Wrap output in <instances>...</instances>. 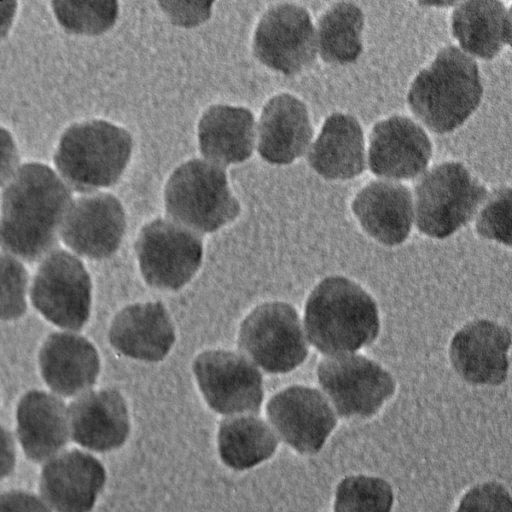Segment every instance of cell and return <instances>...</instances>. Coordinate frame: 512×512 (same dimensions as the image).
Listing matches in <instances>:
<instances>
[{
    "mask_svg": "<svg viewBox=\"0 0 512 512\" xmlns=\"http://www.w3.org/2000/svg\"><path fill=\"white\" fill-rule=\"evenodd\" d=\"M16 7L15 1L0 2V39L7 35L14 20Z\"/></svg>",
    "mask_w": 512,
    "mask_h": 512,
    "instance_id": "obj_37",
    "label": "cell"
},
{
    "mask_svg": "<svg viewBox=\"0 0 512 512\" xmlns=\"http://www.w3.org/2000/svg\"><path fill=\"white\" fill-rule=\"evenodd\" d=\"M485 187L459 162H444L421 177L415 187L420 232L443 239L465 225L486 198Z\"/></svg>",
    "mask_w": 512,
    "mask_h": 512,
    "instance_id": "obj_6",
    "label": "cell"
},
{
    "mask_svg": "<svg viewBox=\"0 0 512 512\" xmlns=\"http://www.w3.org/2000/svg\"><path fill=\"white\" fill-rule=\"evenodd\" d=\"M476 230L484 238L511 244V189L494 191L476 219Z\"/></svg>",
    "mask_w": 512,
    "mask_h": 512,
    "instance_id": "obj_32",
    "label": "cell"
},
{
    "mask_svg": "<svg viewBox=\"0 0 512 512\" xmlns=\"http://www.w3.org/2000/svg\"><path fill=\"white\" fill-rule=\"evenodd\" d=\"M310 166L329 180L356 177L365 169L363 131L351 115L333 113L308 153Z\"/></svg>",
    "mask_w": 512,
    "mask_h": 512,
    "instance_id": "obj_23",
    "label": "cell"
},
{
    "mask_svg": "<svg viewBox=\"0 0 512 512\" xmlns=\"http://www.w3.org/2000/svg\"><path fill=\"white\" fill-rule=\"evenodd\" d=\"M105 480L102 463L74 449L54 457L43 467L40 491L56 512H90Z\"/></svg>",
    "mask_w": 512,
    "mask_h": 512,
    "instance_id": "obj_17",
    "label": "cell"
},
{
    "mask_svg": "<svg viewBox=\"0 0 512 512\" xmlns=\"http://www.w3.org/2000/svg\"><path fill=\"white\" fill-rule=\"evenodd\" d=\"M0 512H50L35 495L11 491L0 495Z\"/></svg>",
    "mask_w": 512,
    "mask_h": 512,
    "instance_id": "obj_34",
    "label": "cell"
},
{
    "mask_svg": "<svg viewBox=\"0 0 512 512\" xmlns=\"http://www.w3.org/2000/svg\"><path fill=\"white\" fill-rule=\"evenodd\" d=\"M352 210L362 228L382 244L399 245L410 233L412 197L409 189L402 184L370 182L357 193Z\"/></svg>",
    "mask_w": 512,
    "mask_h": 512,
    "instance_id": "obj_22",
    "label": "cell"
},
{
    "mask_svg": "<svg viewBox=\"0 0 512 512\" xmlns=\"http://www.w3.org/2000/svg\"><path fill=\"white\" fill-rule=\"evenodd\" d=\"M125 228V213L119 200L113 195L98 193L70 204L59 233L77 254L104 259L119 248Z\"/></svg>",
    "mask_w": 512,
    "mask_h": 512,
    "instance_id": "obj_14",
    "label": "cell"
},
{
    "mask_svg": "<svg viewBox=\"0 0 512 512\" xmlns=\"http://www.w3.org/2000/svg\"><path fill=\"white\" fill-rule=\"evenodd\" d=\"M135 251L145 282L162 290H178L188 283L203 256L202 241L193 231L162 218L141 229Z\"/></svg>",
    "mask_w": 512,
    "mask_h": 512,
    "instance_id": "obj_8",
    "label": "cell"
},
{
    "mask_svg": "<svg viewBox=\"0 0 512 512\" xmlns=\"http://www.w3.org/2000/svg\"><path fill=\"white\" fill-rule=\"evenodd\" d=\"M193 372L207 404L229 416L258 413L263 401L262 376L244 355L222 349L200 353Z\"/></svg>",
    "mask_w": 512,
    "mask_h": 512,
    "instance_id": "obj_11",
    "label": "cell"
},
{
    "mask_svg": "<svg viewBox=\"0 0 512 512\" xmlns=\"http://www.w3.org/2000/svg\"><path fill=\"white\" fill-rule=\"evenodd\" d=\"M109 341L127 357L157 362L172 348L175 330L161 302L136 303L116 314L109 329Z\"/></svg>",
    "mask_w": 512,
    "mask_h": 512,
    "instance_id": "obj_19",
    "label": "cell"
},
{
    "mask_svg": "<svg viewBox=\"0 0 512 512\" xmlns=\"http://www.w3.org/2000/svg\"><path fill=\"white\" fill-rule=\"evenodd\" d=\"M54 14L67 31L98 35L110 29L118 15L115 1H53Z\"/></svg>",
    "mask_w": 512,
    "mask_h": 512,
    "instance_id": "obj_30",
    "label": "cell"
},
{
    "mask_svg": "<svg viewBox=\"0 0 512 512\" xmlns=\"http://www.w3.org/2000/svg\"><path fill=\"white\" fill-rule=\"evenodd\" d=\"M39 364L50 389L66 397L92 387L100 370L99 356L93 344L70 332L48 336L40 350Z\"/></svg>",
    "mask_w": 512,
    "mask_h": 512,
    "instance_id": "obj_20",
    "label": "cell"
},
{
    "mask_svg": "<svg viewBox=\"0 0 512 512\" xmlns=\"http://www.w3.org/2000/svg\"><path fill=\"white\" fill-rule=\"evenodd\" d=\"M165 207L176 223L201 233L218 230L240 212L225 172L200 159L188 161L172 173L165 187Z\"/></svg>",
    "mask_w": 512,
    "mask_h": 512,
    "instance_id": "obj_5",
    "label": "cell"
},
{
    "mask_svg": "<svg viewBox=\"0 0 512 512\" xmlns=\"http://www.w3.org/2000/svg\"><path fill=\"white\" fill-rule=\"evenodd\" d=\"M456 512H512L511 496L500 483H481L464 494Z\"/></svg>",
    "mask_w": 512,
    "mask_h": 512,
    "instance_id": "obj_33",
    "label": "cell"
},
{
    "mask_svg": "<svg viewBox=\"0 0 512 512\" xmlns=\"http://www.w3.org/2000/svg\"><path fill=\"white\" fill-rule=\"evenodd\" d=\"M67 413L72 439L82 447L106 452L119 448L128 438L129 413L116 389L87 392L70 404Z\"/></svg>",
    "mask_w": 512,
    "mask_h": 512,
    "instance_id": "obj_18",
    "label": "cell"
},
{
    "mask_svg": "<svg viewBox=\"0 0 512 512\" xmlns=\"http://www.w3.org/2000/svg\"><path fill=\"white\" fill-rule=\"evenodd\" d=\"M364 14L351 2H339L327 9L318 21L317 45L328 63L355 62L362 52Z\"/></svg>",
    "mask_w": 512,
    "mask_h": 512,
    "instance_id": "obj_28",
    "label": "cell"
},
{
    "mask_svg": "<svg viewBox=\"0 0 512 512\" xmlns=\"http://www.w3.org/2000/svg\"><path fill=\"white\" fill-rule=\"evenodd\" d=\"M238 346L253 364L272 374L295 369L308 354L297 311L280 301L263 303L247 315Z\"/></svg>",
    "mask_w": 512,
    "mask_h": 512,
    "instance_id": "obj_7",
    "label": "cell"
},
{
    "mask_svg": "<svg viewBox=\"0 0 512 512\" xmlns=\"http://www.w3.org/2000/svg\"><path fill=\"white\" fill-rule=\"evenodd\" d=\"M253 48L269 68L287 76L300 73L314 62L317 51L309 13L289 3L271 7L257 26Z\"/></svg>",
    "mask_w": 512,
    "mask_h": 512,
    "instance_id": "obj_12",
    "label": "cell"
},
{
    "mask_svg": "<svg viewBox=\"0 0 512 512\" xmlns=\"http://www.w3.org/2000/svg\"><path fill=\"white\" fill-rule=\"evenodd\" d=\"M313 135L305 104L284 93L264 106L258 126V152L272 164H289L307 149Z\"/></svg>",
    "mask_w": 512,
    "mask_h": 512,
    "instance_id": "obj_21",
    "label": "cell"
},
{
    "mask_svg": "<svg viewBox=\"0 0 512 512\" xmlns=\"http://www.w3.org/2000/svg\"><path fill=\"white\" fill-rule=\"evenodd\" d=\"M304 323L309 341L330 356L369 345L380 326L372 297L357 283L341 276L327 277L312 290Z\"/></svg>",
    "mask_w": 512,
    "mask_h": 512,
    "instance_id": "obj_2",
    "label": "cell"
},
{
    "mask_svg": "<svg viewBox=\"0 0 512 512\" xmlns=\"http://www.w3.org/2000/svg\"><path fill=\"white\" fill-rule=\"evenodd\" d=\"M71 203L69 188L50 167L23 165L2 194L0 246L26 261L41 258L54 247Z\"/></svg>",
    "mask_w": 512,
    "mask_h": 512,
    "instance_id": "obj_1",
    "label": "cell"
},
{
    "mask_svg": "<svg viewBox=\"0 0 512 512\" xmlns=\"http://www.w3.org/2000/svg\"><path fill=\"white\" fill-rule=\"evenodd\" d=\"M130 134L103 120L70 126L61 136L54 163L65 181L86 193L115 184L129 162Z\"/></svg>",
    "mask_w": 512,
    "mask_h": 512,
    "instance_id": "obj_4",
    "label": "cell"
},
{
    "mask_svg": "<svg viewBox=\"0 0 512 512\" xmlns=\"http://www.w3.org/2000/svg\"><path fill=\"white\" fill-rule=\"evenodd\" d=\"M452 31L465 51L492 59L510 43V10L500 1L462 2L452 13Z\"/></svg>",
    "mask_w": 512,
    "mask_h": 512,
    "instance_id": "obj_26",
    "label": "cell"
},
{
    "mask_svg": "<svg viewBox=\"0 0 512 512\" xmlns=\"http://www.w3.org/2000/svg\"><path fill=\"white\" fill-rule=\"evenodd\" d=\"M483 87L476 61L455 46L440 50L413 80L407 101L431 131L447 133L478 108Z\"/></svg>",
    "mask_w": 512,
    "mask_h": 512,
    "instance_id": "obj_3",
    "label": "cell"
},
{
    "mask_svg": "<svg viewBox=\"0 0 512 512\" xmlns=\"http://www.w3.org/2000/svg\"><path fill=\"white\" fill-rule=\"evenodd\" d=\"M199 146L213 164L229 165L248 159L254 146V117L246 108L211 106L198 126Z\"/></svg>",
    "mask_w": 512,
    "mask_h": 512,
    "instance_id": "obj_25",
    "label": "cell"
},
{
    "mask_svg": "<svg viewBox=\"0 0 512 512\" xmlns=\"http://www.w3.org/2000/svg\"><path fill=\"white\" fill-rule=\"evenodd\" d=\"M319 384L337 413L346 418L370 417L395 391V382L378 363L357 354L324 358L318 365Z\"/></svg>",
    "mask_w": 512,
    "mask_h": 512,
    "instance_id": "obj_9",
    "label": "cell"
},
{
    "mask_svg": "<svg viewBox=\"0 0 512 512\" xmlns=\"http://www.w3.org/2000/svg\"><path fill=\"white\" fill-rule=\"evenodd\" d=\"M509 330L489 320H476L462 327L450 344V359L467 382L498 385L508 373Z\"/></svg>",
    "mask_w": 512,
    "mask_h": 512,
    "instance_id": "obj_16",
    "label": "cell"
},
{
    "mask_svg": "<svg viewBox=\"0 0 512 512\" xmlns=\"http://www.w3.org/2000/svg\"><path fill=\"white\" fill-rule=\"evenodd\" d=\"M16 454L12 435L0 425V478L9 475L15 466Z\"/></svg>",
    "mask_w": 512,
    "mask_h": 512,
    "instance_id": "obj_36",
    "label": "cell"
},
{
    "mask_svg": "<svg viewBox=\"0 0 512 512\" xmlns=\"http://www.w3.org/2000/svg\"><path fill=\"white\" fill-rule=\"evenodd\" d=\"M392 504V488L384 479L355 475L345 477L338 484L333 511L390 512Z\"/></svg>",
    "mask_w": 512,
    "mask_h": 512,
    "instance_id": "obj_29",
    "label": "cell"
},
{
    "mask_svg": "<svg viewBox=\"0 0 512 512\" xmlns=\"http://www.w3.org/2000/svg\"><path fill=\"white\" fill-rule=\"evenodd\" d=\"M222 462L234 470H247L269 459L278 439L271 427L253 415H235L223 419L217 434Z\"/></svg>",
    "mask_w": 512,
    "mask_h": 512,
    "instance_id": "obj_27",
    "label": "cell"
},
{
    "mask_svg": "<svg viewBox=\"0 0 512 512\" xmlns=\"http://www.w3.org/2000/svg\"><path fill=\"white\" fill-rule=\"evenodd\" d=\"M28 274L22 263L0 253V319L12 320L26 311Z\"/></svg>",
    "mask_w": 512,
    "mask_h": 512,
    "instance_id": "obj_31",
    "label": "cell"
},
{
    "mask_svg": "<svg viewBox=\"0 0 512 512\" xmlns=\"http://www.w3.org/2000/svg\"><path fill=\"white\" fill-rule=\"evenodd\" d=\"M431 153L427 134L407 117H389L376 123L371 131L368 160L375 175L414 178L426 168Z\"/></svg>",
    "mask_w": 512,
    "mask_h": 512,
    "instance_id": "obj_15",
    "label": "cell"
},
{
    "mask_svg": "<svg viewBox=\"0 0 512 512\" xmlns=\"http://www.w3.org/2000/svg\"><path fill=\"white\" fill-rule=\"evenodd\" d=\"M68 413L63 402L43 391H30L17 407V434L26 456L35 462L50 458L68 440Z\"/></svg>",
    "mask_w": 512,
    "mask_h": 512,
    "instance_id": "obj_24",
    "label": "cell"
},
{
    "mask_svg": "<svg viewBox=\"0 0 512 512\" xmlns=\"http://www.w3.org/2000/svg\"><path fill=\"white\" fill-rule=\"evenodd\" d=\"M18 162V150L11 134L0 127V185L11 178Z\"/></svg>",
    "mask_w": 512,
    "mask_h": 512,
    "instance_id": "obj_35",
    "label": "cell"
},
{
    "mask_svg": "<svg viewBox=\"0 0 512 512\" xmlns=\"http://www.w3.org/2000/svg\"><path fill=\"white\" fill-rule=\"evenodd\" d=\"M30 297L47 320L62 328L79 330L90 314V277L77 257L67 251H53L40 264Z\"/></svg>",
    "mask_w": 512,
    "mask_h": 512,
    "instance_id": "obj_10",
    "label": "cell"
},
{
    "mask_svg": "<svg viewBox=\"0 0 512 512\" xmlns=\"http://www.w3.org/2000/svg\"><path fill=\"white\" fill-rule=\"evenodd\" d=\"M266 413L275 434L302 454L318 452L337 423L324 396L301 385L275 394L267 403Z\"/></svg>",
    "mask_w": 512,
    "mask_h": 512,
    "instance_id": "obj_13",
    "label": "cell"
}]
</instances>
